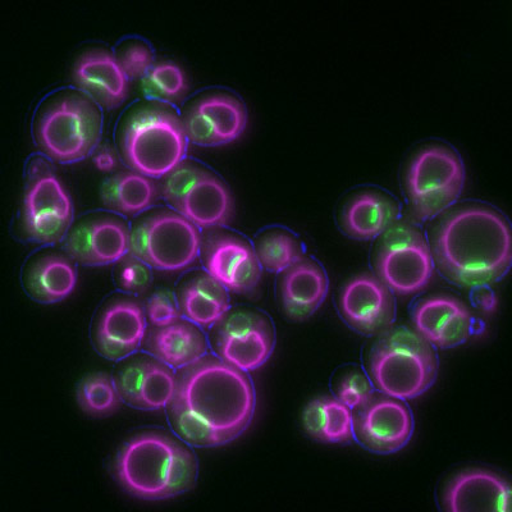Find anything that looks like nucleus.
<instances>
[{"instance_id":"cd10ccee","label":"nucleus","mask_w":512,"mask_h":512,"mask_svg":"<svg viewBox=\"0 0 512 512\" xmlns=\"http://www.w3.org/2000/svg\"><path fill=\"white\" fill-rule=\"evenodd\" d=\"M306 433L314 440L326 443H345L354 436V414L337 399L320 397L304 411Z\"/></svg>"},{"instance_id":"7ed1b4c3","label":"nucleus","mask_w":512,"mask_h":512,"mask_svg":"<svg viewBox=\"0 0 512 512\" xmlns=\"http://www.w3.org/2000/svg\"><path fill=\"white\" fill-rule=\"evenodd\" d=\"M114 472L128 495L160 501L189 492L198 477V463L184 443L149 432L132 437L122 447Z\"/></svg>"},{"instance_id":"0eeeda50","label":"nucleus","mask_w":512,"mask_h":512,"mask_svg":"<svg viewBox=\"0 0 512 512\" xmlns=\"http://www.w3.org/2000/svg\"><path fill=\"white\" fill-rule=\"evenodd\" d=\"M102 117L84 96H68L53 104L39 123L41 148L62 163L79 162L98 143Z\"/></svg>"},{"instance_id":"473e14b6","label":"nucleus","mask_w":512,"mask_h":512,"mask_svg":"<svg viewBox=\"0 0 512 512\" xmlns=\"http://www.w3.org/2000/svg\"><path fill=\"white\" fill-rule=\"evenodd\" d=\"M203 173L204 169L195 166V164L189 162L178 164L167 176H164L162 186L164 198L167 199L169 204L176 207L178 201Z\"/></svg>"},{"instance_id":"f704fd0d","label":"nucleus","mask_w":512,"mask_h":512,"mask_svg":"<svg viewBox=\"0 0 512 512\" xmlns=\"http://www.w3.org/2000/svg\"><path fill=\"white\" fill-rule=\"evenodd\" d=\"M117 59L128 80L144 79L154 66L152 52L141 43L128 45Z\"/></svg>"},{"instance_id":"2eb2a0df","label":"nucleus","mask_w":512,"mask_h":512,"mask_svg":"<svg viewBox=\"0 0 512 512\" xmlns=\"http://www.w3.org/2000/svg\"><path fill=\"white\" fill-rule=\"evenodd\" d=\"M146 313L134 299H114L95 323L94 342L99 354L109 360H122L134 354L146 336Z\"/></svg>"},{"instance_id":"e433bc0d","label":"nucleus","mask_w":512,"mask_h":512,"mask_svg":"<svg viewBox=\"0 0 512 512\" xmlns=\"http://www.w3.org/2000/svg\"><path fill=\"white\" fill-rule=\"evenodd\" d=\"M120 280L125 290L132 292L144 291L149 286L150 272L148 267L139 258L134 255L125 256L122 259Z\"/></svg>"},{"instance_id":"f3484780","label":"nucleus","mask_w":512,"mask_h":512,"mask_svg":"<svg viewBox=\"0 0 512 512\" xmlns=\"http://www.w3.org/2000/svg\"><path fill=\"white\" fill-rule=\"evenodd\" d=\"M131 233L120 219L95 217L79 224L66 242L68 254L77 263L102 267L125 258Z\"/></svg>"},{"instance_id":"b1692460","label":"nucleus","mask_w":512,"mask_h":512,"mask_svg":"<svg viewBox=\"0 0 512 512\" xmlns=\"http://www.w3.org/2000/svg\"><path fill=\"white\" fill-rule=\"evenodd\" d=\"M175 208L194 226L212 228L230 222L233 201L226 185L204 171Z\"/></svg>"},{"instance_id":"58836bf2","label":"nucleus","mask_w":512,"mask_h":512,"mask_svg":"<svg viewBox=\"0 0 512 512\" xmlns=\"http://www.w3.org/2000/svg\"><path fill=\"white\" fill-rule=\"evenodd\" d=\"M480 304H482L484 310L491 312L496 306L495 296H493L491 292H488L487 295L480 296Z\"/></svg>"},{"instance_id":"9d476101","label":"nucleus","mask_w":512,"mask_h":512,"mask_svg":"<svg viewBox=\"0 0 512 512\" xmlns=\"http://www.w3.org/2000/svg\"><path fill=\"white\" fill-rule=\"evenodd\" d=\"M213 346L219 359L244 372L267 363L274 346L271 322L251 310L227 313L214 328Z\"/></svg>"},{"instance_id":"bb28decb","label":"nucleus","mask_w":512,"mask_h":512,"mask_svg":"<svg viewBox=\"0 0 512 512\" xmlns=\"http://www.w3.org/2000/svg\"><path fill=\"white\" fill-rule=\"evenodd\" d=\"M396 205L377 192H363L355 196L344 213V227L351 237L374 239L395 224Z\"/></svg>"},{"instance_id":"1a4fd4ad","label":"nucleus","mask_w":512,"mask_h":512,"mask_svg":"<svg viewBox=\"0 0 512 512\" xmlns=\"http://www.w3.org/2000/svg\"><path fill=\"white\" fill-rule=\"evenodd\" d=\"M377 269L381 281L399 295L422 291L433 276V255L427 240L408 223L392 224L379 246Z\"/></svg>"},{"instance_id":"423d86ee","label":"nucleus","mask_w":512,"mask_h":512,"mask_svg":"<svg viewBox=\"0 0 512 512\" xmlns=\"http://www.w3.org/2000/svg\"><path fill=\"white\" fill-rule=\"evenodd\" d=\"M406 182L415 216L431 219L459 199L465 182L463 162L446 146H427L411 160Z\"/></svg>"},{"instance_id":"f257e3e1","label":"nucleus","mask_w":512,"mask_h":512,"mask_svg":"<svg viewBox=\"0 0 512 512\" xmlns=\"http://www.w3.org/2000/svg\"><path fill=\"white\" fill-rule=\"evenodd\" d=\"M168 416L187 445L214 447L236 440L255 413L253 383L244 370L204 356L176 374Z\"/></svg>"},{"instance_id":"7c9ffc66","label":"nucleus","mask_w":512,"mask_h":512,"mask_svg":"<svg viewBox=\"0 0 512 512\" xmlns=\"http://www.w3.org/2000/svg\"><path fill=\"white\" fill-rule=\"evenodd\" d=\"M256 258L268 271L280 273L303 260L299 242L286 232H269L256 245Z\"/></svg>"},{"instance_id":"412c9836","label":"nucleus","mask_w":512,"mask_h":512,"mask_svg":"<svg viewBox=\"0 0 512 512\" xmlns=\"http://www.w3.org/2000/svg\"><path fill=\"white\" fill-rule=\"evenodd\" d=\"M73 80L104 108H116L128 95V79L120 62L105 50L82 54L73 68Z\"/></svg>"},{"instance_id":"aec40b11","label":"nucleus","mask_w":512,"mask_h":512,"mask_svg":"<svg viewBox=\"0 0 512 512\" xmlns=\"http://www.w3.org/2000/svg\"><path fill=\"white\" fill-rule=\"evenodd\" d=\"M511 488L500 475L488 470H466L448 483L443 497L454 512L509 511Z\"/></svg>"},{"instance_id":"c756f323","label":"nucleus","mask_w":512,"mask_h":512,"mask_svg":"<svg viewBox=\"0 0 512 512\" xmlns=\"http://www.w3.org/2000/svg\"><path fill=\"white\" fill-rule=\"evenodd\" d=\"M77 400L81 409L91 416L116 413L123 401L116 381L103 373L91 374L81 382Z\"/></svg>"},{"instance_id":"ddd939ff","label":"nucleus","mask_w":512,"mask_h":512,"mask_svg":"<svg viewBox=\"0 0 512 512\" xmlns=\"http://www.w3.org/2000/svg\"><path fill=\"white\" fill-rule=\"evenodd\" d=\"M182 122L191 143L218 146L230 144L244 134L248 114L239 99L212 94L192 105Z\"/></svg>"},{"instance_id":"a211bd4d","label":"nucleus","mask_w":512,"mask_h":512,"mask_svg":"<svg viewBox=\"0 0 512 512\" xmlns=\"http://www.w3.org/2000/svg\"><path fill=\"white\" fill-rule=\"evenodd\" d=\"M204 262L210 276L236 294L255 291L262 276L255 251L235 236L210 237L205 244Z\"/></svg>"},{"instance_id":"9b49d317","label":"nucleus","mask_w":512,"mask_h":512,"mask_svg":"<svg viewBox=\"0 0 512 512\" xmlns=\"http://www.w3.org/2000/svg\"><path fill=\"white\" fill-rule=\"evenodd\" d=\"M24 230L32 241L54 244L66 235L73 218L70 195L52 173H39L27 187Z\"/></svg>"},{"instance_id":"f8f14e48","label":"nucleus","mask_w":512,"mask_h":512,"mask_svg":"<svg viewBox=\"0 0 512 512\" xmlns=\"http://www.w3.org/2000/svg\"><path fill=\"white\" fill-rule=\"evenodd\" d=\"M413 415L395 397L373 396L354 416L356 438L369 451L392 454L401 450L413 434Z\"/></svg>"},{"instance_id":"72a5a7b5","label":"nucleus","mask_w":512,"mask_h":512,"mask_svg":"<svg viewBox=\"0 0 512 512\" xmlns=\"http://www.w3.org/2000/svg\"><path fill=\"white\" fill-rule=\"evenodd\" d=\"M336 399L347 408L358 410L374 396L372 383L360 372H350L338 382Z\"/></svg>"},{"instance_id":"2f4dec72","label":"nucleus","mask_w":512,"mask_h":512,"mask_svg":"<svg viewBox=\"0 0 512 512\" xmlns=\"http://www.w3.org/2000/svg\"><path fill=\"white\" fill-rule=\"evenodd\" d=\"M146 96L159 102H176L186 94L187 82L184 71L175 63L154 64L143 79Z\"/></svg>"},{"instance_id":"6e6552de","label":"nucleus","mask_w":512,"mask_h":512,"mask_svg":"<svg viewBox=\"0 0 512 512\" xmlns=\"http://www.w3.org/2000/svg\"><path fill=\"white\" fill-rule=\"evenodd\" d=\"M198 228L181 214L158 212L136 224L130 253L159 271H182L198 258Z\"/></svg>"},{"instance_id":"f03ea898","label":"nucleus","mask_w":512,"mask_h":512,"mask_svg":"<svg viewBox=\"0 0 512 512\" xmlns=\"http://www.w3.org/2000/svg\"><path fill=\"white\" fill-rule=\"evenodd\" d=\"M438 267L452 282L483 287L501 280L512 258L509 223L495 209L472 205L443 219L433 236Z\"/></svg>"},{"instance_id":"39448f33","label":"nucleus","mask_w":512,"mask_h":512,"mask_svg":"<svg viewBox=\"0 0 512 512\" xmlns=\"http://www.w3.org/2000/svg\"><path fill=\"white\" fill-rule=\"evenodd\" d=\"M187 143L184 122L155 105L140 109L130 118L123 150L127 163L140 175L164 177L182 163Z\"/></svg>"},{"instance_id":"4be33fe9","label":"nucleus","mask_w":512,"mask_h":512,"mask_svg":"<svg viewBox=\"0 0 512 512\" xmlns=\"http://www.w3.org/2000/svg\"><path fill=\"white\" fill-rule=\"evenodd\" d=\"M144 346L154 358L176 369L204 358L208 350L203 332L189 320H177L167 327H153L146 333Z\"/></svg>"},{"instance_id":"5701e85b","label":"nucleus","mask_w":512,"mask_h":512,"mask_svg":"<svg viewBox=\"0 0 512 512\" xmlns=\"http://www.w3.org/2000/svg\"><path fill=\"white\" fill-rule=\"evenodd\" d=\"M280 291L282 308L287 317L304 320L317 312L326 299V273L318 264L300 260L283 272Z\"/></svg>"},{"instance_id":"393cba45","label":"nucleus","mask_w":512,"mask_h":512,"mask_svg":"<svg viewBox=\"0 0 512 512\" xmlns=\"http://www.w3.org/2000/svg\"><path fill=\"white\" fill-rule=\"evenodd\" d=\"M178 306L182 315L199 327H212L230 309L227 290L210 274L199 273L181 287Z\"/></svg>"},{"instance_id":"20e7f679","label":"nucleus","mask_w":512,"mask_h":512,"mask_svg":"<svg viewBox=\"0 0 512 512\" xmlns=\"http://www.w3.org/2000/svg\"><path fill=\"white\" fill-rule=\"evenodd\" d=\"M369 372L383 395L415 399L436 381L437 356L415 329L388 328L370 352Z\"/></svg>"},{"instance_id":"dca6fc26","label":"nucleus","mask_w":512,"mask_h":512,"mask_svg":"<svg viewBox=\"0 0 512 512\" xmlns=\"http://www.w3.org/2000/svg\"><path fill=\"white\" fill-rule=\"evenodd\" d=\"M340 308L346 322L365 335L387 331L395 319L390 288L372 276L352 278L342 290Z\"/></svg>"},{"instance_id":"4c0bfd02","label":"nucleus","mask_w":512,"mask_h":512,"mask_svg":"<svg viewBox=\"0 0 512 512\" xmlns=\"http://www.w3.org/2000/svg\"><path fill=\"white\" fill-rule=\"evenodd\" d=\"M94 162L95 166L103 172L112 171V169L116 167V158H114L111 150L105 148L95 155Z\"/></svg>"},{"instance_id":"c85d7f7f","label":"nucleus","mask_w":512,"mask_h":512,"mask_svg":"<svg viewBox=\"0 0 512 512\" xmlns=\"http://www.w3.org/2000/svg\"><path fill=\"white\" fill-rule=\"evenodd\" d=\"M157 187L137 172L120 173L105 184L103 200L114 212L136 216L145 212L157 199Z\"/></svg>"},{"instance_id":"c9c22d12","label":"nucleus","mask_w":512,"mask_h":512,"mask_svg":"<svg viewBox=\"0 0 512 512\" xmlns=\"http://www.w3.org/2000/svg\"><path fill=\"white\" fill-rule=\"evenodd\" d=\"M146 318L152 327H167L180 320V308L167 292H158L149 300L146 306Z\"/></svg>"},{"instance_id":"4468645a","label":"nucleus","mask_w":512,"mask_h":512,"mask_svg":"<svg viewBox=\"0 0 512 512\" xmlns=\"http://www.w3.org/2000/svg\"><path fill=\"white\" fill-rule=\"evenodd\" d=\"M123 402L139 410L167 408L176 387L171 367L152 355L136 356L123 364L116 379Z\"/></svg>"},{"instance_id":"6ab92c4d","label":"nucleus","mask_w":512,"mask_h":512,"mask_svg":"<svg viewBox=\"0 0 512 512\" xmlns=\"http://www.w3.org/2000/svg\"><path fill=\"white\" fill-rule=\"evenodd\" d=\"M415 331L438 349H452L472 335L473 317L464 303L451 296H433L416 306Z\"/></svg>"},{"instance_id":"a878e982","label":"nucleus","mask_w":512,"mask_h":512,"mask_svg":"<svg viewBox=\"0 0 512 512\" xmlns=\"http://www.w3.org/2000/svg\"><path fill=\"white\" fill-rule=\"evenodd\" d=\"M76 283V269L71 260L59 254L41 256L26 274L27 290L40 303L52 304L67 299Z\"/></svg>"}]
</instances>
